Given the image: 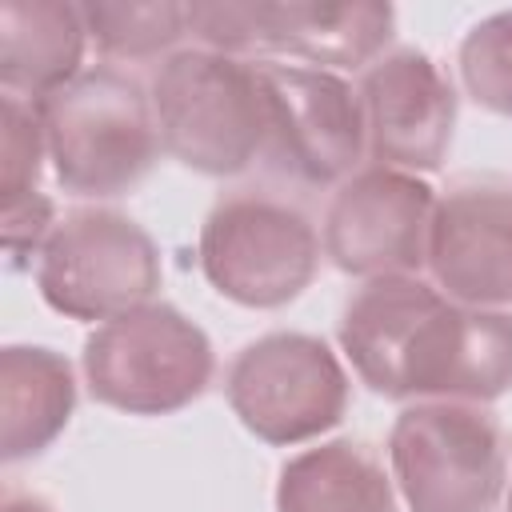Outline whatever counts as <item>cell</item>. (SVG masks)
<instances>
[{"mask_svg": "<svg viewBox=\"0 0 512 512\" xmlns=\"http://www.w3.org/2000/svg\"><path fill=\"white\" fill-rule=\"evenodd\" d=\"M336 336L352 372L392 400L492 404L512 388V316L464 308L420 276L364 280Z\"/></svg>", "mask_w": 512, "mask_h": 512, "instance_id": "cell-1", "label": "cell"}, {"mask_svg": "<svg viewBox=\"0 0 512 512\" xmlns=\"http://www.w3.org/2000/svg\"><path fill=\"white\" fill-rule=\"evenodd\" d=\"M48 164L64 192L120 196L148 176L160 152L152 96L120 68H84L36 100Z\"/></svg>", "mask_w": 512, "mask_h": 512, "instance_id": "cell-2", "label": "cell"}, {"mask_svg": "<svg viewBox=\"0 0 512 512\" xmlns=\"http://www.w3.org/2000/svg\"><path fill=\"white\" fill-rule=\"evenodd\" d=\"M160 148L192 172L236 176L264 156V92L256 64L212 48L168 52L152 76Z\"/></svg>", "mask_w": 512, "mask_h": 512, "instance_id": "cell-3", "label": "cell"}, {"mask_svg": "<svg viewBox=\"0 0 512 512\" xmlns=\"http://www.w3.org/2000/svg\"><path fill=\"white\" fill-rule=\"evenodd\" d=\"M80 368L96 404L128 416H168L204 396L216 352L196 320L152 300L96 324L84 340Z\"/></svg>", "mask_w": 512, "mask_h": 512, "instance_id": "cell-4", "label": "cell"}, {"mask_svg": "<svg viewBox=\"0 0 512 512\" xmlns=\"http://www.w3.org/2000/svg\"><path fill=\"white\" fill-rule=\"evenodd\" d=\"M388 472L408 512H492L508 448L484 404L416 400L388 432Z\"/></svg>", "mask_w": 512, "mask_h": 512, "instance_id": "cell-5", "label": "cell"}, {"mask_svg": "<svg viewBox=\"0 0 512 512\" xmlns=\"http://www.w3.org/2000/svg\"><path fill=\"white\" fill-rule=\"evenodd\" d=\"M396 28L392 4H304V0H200L188 4V32L224 56H288L308 68L344 72L384 56Z\"/></svg>", "mask_w": 512, "mask_h": 512, "instance_id": "cell-6", "label": "cell"}, {"mask_svg": "<svg viewBox=\"0 0 512 512\" xmlns=\"http://www.w3.org/2000/svg\"><path fill=\"white\" fill-rule=\"evenodd\" d=\"M320 236L312 220L268 192H232L200 224L204 280L240 308H284L316 276Z\"/></svg>", "mask_w": 512, "mask_h": 512, "instance_id": "cell-7", "label": "cell"}, {"mask_svg": "<svg viewBox=\"0 0 512 512\" xmlns=\"http://www.w3.org/2000/svg\"><path fill=\"white\" fill-rule=\"evenodd\" d=\"M164 280L156 240L124 212L76 208L56 220L36 256L44 304L68 320H116L152 304Z\"/></svg>", "mask_w": 512, "mask_h": 512, "instance_id": "cell-8", "label": "cell"}, {"mask_svg": "<svg viewBox=\"0 0 512 512\" xmlns=\"http://www.w3.org/2000/svg\"><path fill=\"white\" fill-rule=\"evenodd\" d=\"M228 408L264 444H308L348 412L340 356L308 332H268L236 352L224 376Z\"/></svg>", "mask_w": 512, "mask_h": 512, "instance_id": "cell-9", "label": "cell"}, {"mask_svg": "<svg viewBox=\"0 0 512 512\" xmlns=\"http://www.w3.org/2000/svg\"><path fill=\"white\" fill-rule=\"evenodd\" d=\"M264 156L300 184H344L368 152L360 92L340 76L308 64L260 60Z\"/></svg>", "mask_w": 512, "mask_h": 512, "instance_id": "cell-10", "label": "cell"}, {"mask_svg": "<svg viewBox=\"0 0 512 512\" xmlns=\"http://www.w3.org/2000/svg\"><path fill=\"white\" fill-rule=\"evenodd\" d=\"M436 192L424 176L364 164L324 212V256L348 276H416L428 256Z\"/></svg>", "mask_w": 512, "mask_h": 512, "instance_id": "cell-11", "label": "cell"}, {"mask_svg": "<svg viewBox=\"0 0 512 512\" xmlns=\"http://www.w3.org/2000/svg\"><path fill=\"white\" fill-rule=\"evenodd\" d=\"M360 108L372 164L436 172L456 128V92L440 64L420 48L384 52L360 76Z\"/></svg>", "mask_w": 512, "mask_h": 512, "instance_id": "cell-12", "label": "cell"}, {"mask_svg": "<svg viewBox=\"0 0 512 512\" xmlns=\"http://www.w3.org/2000/svg\"><path fill=\"white\" fill-rule=\"evenodd\" d=\"M424 268L448 300L504 312L512 304V184L460 180L436 196Z\"/></svg>", "mask_w": 512, "mask_h": 512, "instance_id": "cell-13", "label": "cell"}, {"mask_svg": "<svg viewBox=\"0 0 512 512\" xmlns=\"http://www.w3.org/2000/svg\"><path fill=\"white\" fill-rule=\"evenodd\" d=\"M84 12L64 0H4L0 4V84L4 96L44 100L84 68Z\"/></svg>", "mask_w": 512, "mask_h": 512, "instance_id": "cell-14", "label": "cell"}, {"mask_svg": "<svg viewBox=\"0 0 512 512\" xmlns=\"http://www.w3.org/2000/svg\"><path fill=\"white\" fill-rule=\"evenodd\" d=\"M76 372L44 344H8L0 352V456L4 464L40 456L72 420Z\"/></svg>", "mask_w": 512, "mask_h": 512, "instance_id": "cell-15", "label": "cell"}, {"mask_svg": "<svg viewBox=\"0 0 512 512\" xmlns=\"http://www.w3.org/2000/svg\"><path fill=\"white\" fill-rule=\"evenodd\" d=\"M392 472L360 440H324L280 464L276 512H396Z\"/></svg>", "mask_w": 512, "mask_h": 512, "instance_id": "cell-16", "label": "cell"}, {"mask_svg": "<svg viewBox=\"0 0 512 512\" xmlns=\"http://www.w3.org/2000/svg\"><path fill=\"white\" fill-rule=\"evenodd\" d=\"M88 40L112 60H148L188 36V4L176 0H96L80 4Z\"/></svg>", "mask_w": 512, "mask_h": 512, "instance_id": "cell-17", "label": "cell"}, {"mask_svg": "<svg viewBox=\"0 0 512 512\" xmlns=\"http://www.w3.org/2000/svg\"><path fill=\"white\" fill-rule=\"evenodd\" d=\"M456 60H460L464 92L480 108L496 116H512V8L476 20L460 40Z\"/></svg>", "mask_w": 512, "mask_h": 512, "instance_id": "cell-18", "label": "cell"}, {"mask_svg": "<svg viewBox=\"0 0 512 512\" xmlns=\"http://www.w3.org/2000/svg\"><path fill=\"white\" fill-rule=\"evenodd\" d=\"M0 124H4L0 192H4V204H16V200H28L40 192L36 184H40V172L48 160V144H44V124H40V112L32 100L4 96Z\"/></svg>", "mask_w": 512, "mask_h": 512, "instance_id": "cell-19", "label": "cell"}, {"mask_svg": "<svg viewBox=\"0 0 512 512\" xmlns=\"http://www.w3.org/2000/svg\"><path fill=\"white\" fill-rule=\"evenodd\" d=\"M56 228V208L44 192L28 196V200H16V204H4V252H8V264L12 268H24L40 256L44 240L52 236Z\"/></svg>", "mask_w": 512, "mask_h": 512, "instance_id": "cell-20", "label": "cell"}, {"mask_svg": "<svg viewBox=\"0 0 512 512\" xmlns=\"http://www.w3.org/2000/svg\"><path fill=\"white\" fill-rule=\"evenodd\" d=\"M4 512H56V508L48 500H40V496L12 492V496H4Z\"/></svg>", "mask_w": 512, "mask_h": 512, "instance_id": "cell-21", "label": "cell"}, {"mask_svg": "<svg viewBox=\"0 0 512 512\" xmlns=\"http://www.w3.org/2000/svg\"><path fill=\"white\" fill-rule=\"evenodd\" d=\"M508 512H512V484H508Z\"/></svg>", "mask_w": 512, "mask_h": 512, "instance_id": "cell-22", "label": "cell"}]
</instances>
